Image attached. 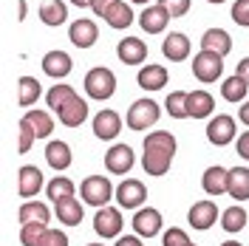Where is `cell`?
<instances>
[{
  "label": "cell",
  "instance_id": "obj_1",
  "mask_svg": "<svg viewBox=\"0 0 249 246\" xmlns=\"http://www.w3.org/2000/svg\"><path fill=\"white\" fill-rule=\"evenodd\" d=\"M178 150V141L170 130H153L144 136V153H142V167L147 176H167L173 167V156Z\"/></svg>",
  "mask_w": 249,
  "mask_h": 246
},
{
  "label": "cell",
  "instance_id": "obj_2",
  "mask_svg": "<svg viewBox=\"0 0 249 246\" xmlns=\"http://www.w3.org/2000/svg\"><path fill=\"white\" fill-rule=\"evenodd\" d=\"M161 119V108H159V102L150 99V96H144V99H136L130 108H127V127L130 130H150L156 122Z\"/></svg>",
  "mask_w": 249,
  "mask_h": 246
},
{
  "label": "cell",
  "instance_id": "obj_3",
  "mask_svg": "<svg viewBox=\"0 0 249 246\" xmlns=\"http://www.w3.org/2000/svg\"><path fill=\"white\" fill-rule=\"evenodd\" d=\"M85 91H88V99H110L116 93V77L113 71L105 68V65H96L85 74Z\"/></svg>",
  "mask_w": 249,
  "mask_h": 246
},
{
  "label": "cell",
  "instance_id": "obj_4",
  "mask_svg": "<svg viewBox=\"0 0 249 246\" xmlns=\"http://www.w3.org/2000/svg\"><path fill=\"white\" fill-rule=\"evenodd\" d=\"M110 195H116V190L110 187V181L105 176H88L82 184H79V198L85 201L88 207H105L110 201Z\"/></svg>",
  "mask_w": 249,
  "mask_h": 246
},
{
  "label": "cell",
  "instance_id": "obj_5",
  "mask_svg": "<svg viewBox=\"0 0 249 246\" xmlns=\"http://www.w3.org/2000/svg\"><path fill=\"white\" fill-rule=\"evenodd\" d=\"M221 71H224V57L221 54L207 51V48H201L196 54V60H193V77L198 79V82L210 85V82L221 79Z\"/></svg>",
  "mask_w": 249,
  "mask_h": 246
},
{
  "label": "cell",
  "instance_id": "obj_6",
  "mask_svg": "<svg viewBox=\"0 0 249 246\" xmlns=\"http://www.w3.org/2000/svg\"><path fill=\"white\" fill-rule=\"evenodd\" d=\"M136 164V153L130 144H110V150L105 153V167H108L110 176H127Z\"/></svg>",
  "mask_w": 249,
  "mask_h": 246
},
{
  "label": "cell",
  "instance_id": "obj_7",
  "mask_svg": "<svg viewBox=\"0 0 249 246\" xmlns=\"http://www.w3.org/2000/svg\"><path fill=\"white\" fill-rule=\"evenodd\" d=\"M144 201H147V187H144V181L124 178L122 184L116 187V204L124 207V210H142Z\"/></svg>",
  "mask_w": 249,
  "mask_h": 246
},
{
  "label": "cell",
  "instance_id": "obj_8",
  "mask_svg": "<svg viewBox=\"0 0 249 246\" xmlns=\"http://www.w3.org/2000/svg\"><path fill=\"white\" fill-rule=\"evenodd\" d=\"M124 221H122V212L113 210V207H99L96 215H93V232L99 238H119Z\"/></svg>",
  "mask_w": 249,
  "mask_h": 246
},
{
  "label": "cell",
  "instance_id": "obj_9",
  "mask_svg": "<svg viewBox=\"0 0 249 246\" xmlns=\"http://www.w3.org/2000/svg\"><path fill=\"white\" fill-rule=\"evenodd\" d=\"M235 136H238V133H235V119L232 116H227V113L213 116L210 124H207V139H210L215 147H227Z\"/></svg>",
  "mask_w": 249,
  "mask_h": 246
},
{
  "label": "cell",
  "instance_id": "obj_10",
  "mask_svg": "<svg viewBox=\"0 0 249 246\" xmlns=\"http://www.w3.org/2000/svg\"><path fill=\"white\" fill-rule=\"evenodd\" d=\"M68 40H71V46H77V48H91L99 40V26L93 20H85V17L74 20L68 26Z\"/></svg>",
  "mask_w": 249,
  "mask_h": 246
},
{
  "label": "cell",
  "instance_id": "obj_11",
  "mask_svg": "<svg viewBox=\"0 0 249 246\" xmlns=\"http://www.w3.org/2000/svg\"><path fill=\"white\" fill-rule=\"evenodd\" d=\"M136 82H139L142 91H164V88H167V82H170V74H167V68H164V65L150 62V65L139 68Z\"/></svg>",
  "mask_w": 249,
  "mask_h": 246
},
{
  "label": "cell",
  "instance_id": "obj_12",
  "mask_svg": "<svg viewBox=\"0 0 249 246\" xmlns=\"http://www.w3.org/2000/svg\"><path fill=\"white\" fill-rule=\"evenodd\" d=\"M218 218H221V212H218V207L213 204V201H198V204H193V207H190V212H187L190 227H193V229H198V232L215 227Z\"/></svg>",
  "mask_w": 249,
  "mask_h": 246
},
{
  "label": "cell",
  "instance_id": "obj_13",
  "mask_svg": "<svg viewBox=\"0 0 249 246\" xmlns=\"http://www.w3.org/2000/svg\"><path fill=\"white\" fill-rule=\"evenodd\" d=\"M133 232L142 238H156L161 232V212L153 207H142L133 215Z\"/></svg>",
  "mask_w": 249,
  "mask_h": 246
},
{
  "label": "cell",
  "instance_id": "obj_14",
  "mask_svg": "<svg viewBox=\"0 0 249 246\" xmlns=\"http://www.w3.org/2000/svg\"><path fill=\"white\" fill-rule=\"evenodd\" d=\"M119 133H122V119H119V113H113V110H99V113L93 116V136L96 139L113 141Z\"/></svg>",
  "mask_w": 249,
  "mask_h": 246
},
{
  "label": "cell",
  "instance_id": "obj_15",
  "mask_svg": "<svg viewBox=\"0 0 249 246\" xmlns=\"http://www.w3.org/2000/svg\"><path fill=\"white\" fill-rule=\"evenodd\" d=\"M43 170L34 167V164H23L20 173H17V193L23 195V198H34L40 190H43Z\"/></svg>",
  "mask_w": 249,
  "mask_h": 246
},
{
  "label": "cell",
  "instance_id": "obj_16",
  "mask_svg": "<svg viewBox=\"0 0 249 246\" xmlns=\"http://www.w3.org/2000/svg\"><path fill=\"white\" fill-rule=\"evenodd\" d=\"M57 116H60V122L65 124V127H79V124L88 119V102H85L79 93H74V96L57 110Z\"/></svg>",
  "mask_w": 249,
  "mask_h": 246
},
{
  "label": "cell",
  "instance_id": "obj_17",
  "mask_svg": "<svg viewBox=\"0 0 249 246\" xmlns=\"http://www.w3.org/2000/svg\"><path fill=\"white\" fill-rule=\"evenodd\" d=\"M85 201H77L74 195L71 198H62L54 204V215L60 221L62 227H77L82 224V218H85V207H82Z\"/></svg>",
  "mask_w": 249,
  "mask_h": 246
},
{
  "label": "cell",
  "instance_id": "obj_18",
  "mask_svg": "<svg viewBox=\"0 0 249 246\" xmlns=\"http://www.w3.org/2000/svg\"><path fill=\"white\" fill-rule=\"evenodd\" d=\"M170 17L173 15L161 6V3H156V6H147V9L139 15V26L147 31V34H161V31L167 29Z\"/></svg>",
  "mask_w": 249,
  "mask_h": 246
},
{
  "label": "cell",
  "instance_id": "obj_19",
  "mask_svg": "<svg viewBox=\"0 0 249 246\" xmlns=\"http://www.w3.org/2000/svg\"><path fill=\"white\" fill-rule=\"evenodd\" d=\"M116 54H119V60L124 65H142V62L147 60V46L142 43L139 37H124L116 46Z\"/></svg>",
  "mask_w": 249,
  "mask_h": 246
},
{
  "label": "cell",
  "instance_id": "obj_20",
  "mask_svg": "<svg viewBox=\"0 0 249 246\" xmlns=\"http://www.w3.org/2000/svg\"><path fill=\"white\" fill-rule=\"evenodd\" d=\"M71 68H74V60L65 54V51H48L46 57H43V71H46L48 77H54V79H62V77H68L71 74Z\"/></svg>",
  "mask_w": 249,
  "mask_h": 246
},
{
  "label": "cell",
  "instance_id": "obj_21",
  "mask_svg": "<svg viewBox=\"0 0 249 246\" xmlns=\"http://www.w3.org/2000/svg\"><path fill=\"white\" fill-rule=\"evenodd\" d=\"M187 110H190V119H207L215 110L213 93L210 91H190L187 93Z\"/></svg>",
  "mask_w": 249,
  "mask_h": 246
},
{
  "label": "cell",
  "instance_id": "obj_22",
  "mask_svg": "<svg viewBox=\"0 0 249 246\" xmlns=\"http://www.w3.org/2000/svg\"><path fill=\"white\" fill-rule=\"evenodd\" d=\"M201 187L210 193V195H224L227 187H230V170L218 167V164L207 167L204 170V176H201Z\"/></svg>",
  "mask_w": 249,
  "mask_h": 246
},
{
  "label": "cell",
  "instance_id": "obj_23",
  "mask_svg": "<svg viewBox=\"0 0 249 246\" xmlns=\"http://www.w3.org/2000/svg\"><path fill=\"white\" fill-rule=\"evenodd\" d=\"M161 51H164V57L170 62H181L190 57V37L187 34H181V31H173V34H167L164 37V46H161Z\"/></svg>",
  "mask_w": 249,
  "mask_h": 246
},
{
  "label": "cell",
  "instance_id": "obj_24",
  "mask_svg": "<svg viewBox=\"0 0 249 246\" xmlns=\"http://www.w3.org/2000/svg\"><path fill=\"white\" fill-rule=\"evenodd\" d=\"M201 48L215 51V54H221V57H227V54L232 51V37H230L224 29H207L204 31V37H201Z\"/></svg>",
  "mask_w": 249,
  "mask_h": 246
},
{
  "label": "cell",
  "instance_id": "obj_25",
  "mask_svg": "<svg viewBox=\"0 0 249 246\" xmlns=\"http://www.w3.org/2000/svg\"><path fill=\"white\" fill-rule=\"evenodd\" d=\"M227 193L232 195L238 204L249 201V167H232L230 170V187Z\"/></svg>",
  "mask_w": 249,
  "mask_h": 246
},
{
  "label": "cell",
  "instance_id": "obj_26",
  "mask_svg": "<svg viewBox=\"0 0 249 246\" xmlns=\"http://www.w3.org/2000/svg\"><path fill=\"white\" fill-rule=\"evenodd\" d=\"M102 20L108 23L110 29H127V26L133 23V9H130L124 0H116L108 12L102 15Z\"/></svg>",
  "mask_w": 249,
  "mask_h": 246
},
{
  "label": "cell",
  "instance_id": "obj_27",
  "mask_svg": "<svg viewBox=\"0 0 249 246\" xmlns=\"http://www.w3.org/2000/svg\"><path fill=\"white\" fill-rule=\"evenodd\" d=\"M40 20L46 23V26H62L65 20H68V6L62 3V0H43V6H40Z\"/></svg>",
  "mask_w": 249,
  "mask_h": 246
},
{
  "label": "cell",
  "instance_id": "obj_28",
  "mask_svg": "<svg viewBox=\"0 0 249 246\" xmlns=\"http://www.w3.org/2000/svg\"><path fill=\"white\" fill-rule=\"evenodd\" d=\"M46 158L54 170H68V164H71V147L65 141H60V139H51L46 144Z\"/></svg>",
  "mask_w": 249,
  "mask_h": 246
},
{
  "label": "cell",
  "instance_id": "obj_29",
  "mask_svg": "<svg viewBox=\"0 0 249 246\" xmlns=\"http://www.w3.org/2000/svg\"><path fill=\"white\" fill-rule=\"evenodd\" d=\"M40 93H43V88H40V82L34 77H20L17 79V102L23 105V108H31L37 99H40Z\"/></svg>",
  "mask_w": 249,
  "mask_h": 246
},
{
  "label": "cell",
  "instance_id": "obj_30",
  "mask_svg": "<svg viewBox=\"0 0 249 246\" xmlns=\"http://www.w3.org/2000/svg\"><path fill=\"white\" fill-rule=\"evenodd\" d=\"M247 221H249L247 210H244L241 204H232V207H227V210H224V215H221V227L235 235V232L247 229Z\"/></svg>",
  "mask_w": 249,
  "mask_h": 246
},
{
  "label": "cell",
  "instance_id": "obj_31",
  "mask_svg": "<svg viewBox=\"0 0 249 246\" xmlns=\"http://www.w3.org/2000/svg\"><path fill=\"white\" fill-rule=\"evenodd\" d=\"M247 91H249V82L241 79L238 74L227 77L224 85H221V96H224L227 102H244V99H247Z\"/></svg>",
  "mask_w": 249,
  "mask_h": 246
},
{
  "label": "cell",
  "instance_id": "obj_32",
  "mask_svg": "<svg viewBox=\"0 0 249 246\" xmlns=\"http://www.w3.org/2000/svg\"><path fill=\"white\" fill-rule=\"evenodd\" d=\"M20 224H48V218H51V212H48L46 204H40V201H29V204H23L20 207Z\"/></svg>",
  "mask_w": 249,
  "mask_h": 246
},
{
  "label": "cell",
  "instance_id": "obj_33",
  "mask_svg": "<svg viewBox=\"0 0 249 246\" xmlns=\"http://www.w3.org/2000/svg\"><path fill=\"white\" fill-rule=\"evenodd\" d=\"M74 193H77V187H74V181H68L65 176H57V178H51L46 184V195L51 204H57L62 198H71Z\"/></svg>",
  "mask_w": 249,
  "mask_h": 246
},
{
  "label": "cell",
  "instance_id": "obj_34",
  "mask_svg": "<svg viewBox=\"0 0 249 246\" xmlns=\"http://www.w3.org/2000/svg\"><path fill=\"white\" fill-rule=\"evenodd\" d=\"M23 119L34 127L37 139H48L51 133H54V119H51V113H43V110H29Z\"/></svg>",
  "mask_w": 249,
  "mask_h": 246
},
{
  "label": "cell",
  "instance_id": "obj_35",
  "mask_svg": "<svg viewBox=\"0 0 249 246\" xmlns=\"http://www.w3.org/2000/svg\"><path fill=\"white\" fill-rule=\"evenodd\" d=\"M74 93H77V91H74L71 85H54V88H48V93H46V105L57 113V110H60L62 105L74 96Z\"/></svg>",
  "mask_w": 249,
  "mask_h": 246
},
{
  "label": "cell",
  "instance_id": "obj_36",
  "mask_svg": "<svg viewBox=\"0 0 249 246\" xmlns=\"http://www.w3.org/2000/svg\"><path fill=\"white\" fill-rule=\"evenodd\" d=\"M164 108L173 119H190V110H187V93L184 91H173L164 102Z\"/></svg>",
  "mask_w": 249,
  "mask_h": 246
},
{
  "label": "cell",
  "instance_id": "obj_37",
  "mask_svg": "<svg viewBox=\"0 0 249 246\" xmlns=\"http://www.w3.org/2000/svg\"><path fill=\"white\" fill-rule=\"evenodd\" d=\"M48 224H23L20 227V244L23 246H40V238L46 235Z\"/></svg>",
  "mask_w": 249,
  "mask_h": 246
},
{
  "label": "cell",
  "instance_id": "obj_38",
  "mask_svg": "<svg viewBox=\"0 0 249 246\" xmlns=\"http://www.w3.org/2000/svg\"><path fill=\"white\" fill-rule=\"evenodd\" d=\"M34 139H37L34 127H31L26 119H20V141H17V150H20V153H29L31 144H34Z\"/></svg>",
  "mask_w": 249,
  "mask_h": 246
},
{
  "label": "cell",
  "instance_id": "obj_39",
  "mask_svg": "<svg viewBox=\"0 0 249 246\" xmlns=\"http://www.w3.org/2000/svg\"><path fill=\"white\" fill-rule=\"evenodd\" d=\"M161 244H164V246H190V238H187V232H184V229L173 227V229H167V232H164Z\"/></svg>",
  "mask_w": 249,
  "mask_h": 246
},
{
  "label": "cell",
  "instance_id": "obj_40",
  "mask_svg": "<svg viewBox=\"0 0 249 246\" xmlns=\"http://www.w3.org/2000/svg\"><path fill=\"white\" fill-rule=\"evenodd\" d=\"M232 20L238 26H249V0H235L232 3Z\"/></svg>",
  "mask_w": 249,
  "mask_h": 246
},
{
  "label": "cell",
  "instance_id": "obj_41",
  "mask_svg": "<svg viewBox=\"0 0 249 246\" xmlns=\"http://www.w3.org/2000/svg\"><path fill=\"white\" fill-rule=\"evenodd\" d=\"M40 246H68V235L62 229H46V235L40 238Z\"/></svg>",
  "mask_w": 249,
  "mask_h": 246
},
{
  "label": "cell",
  "instance_id": "obj_42",
  "mask_svg": "<svg viewBox=\"0 0 249 246\" xmlns=\"http://www.w3.org/2000/svg\"><path fill=\"white\" fill-rule=\"evenodd\" d=\"M159 3H161L173 17H181V15L190 12V0H159Z\"/></svg>",
  "mask_w": 249,
  "mask_h": 246
},
{
  "label": "cell",
  "instance_id": "obj_43",
  "mask_svg": "<svg viewBox=\"0 0 249 246\" xmlns=\"http://www.w3.org/2000/svg\"><path fill=\"white\" fill-rule=\"evenodd\" d=\"M113 3H116V0H91V9H93V15H96V17H102Z\"/></svg>",
  "mask_w": 249,
  "mask_h": 246
},
{
  "label": "cell",
  "instance_id": "obj_44",
  "mask_svg": "<svg viewBox=\"0 0 249 246\" xmlns=\"http://www.w3.org/2000/svg\"><path fill=\"white\" fill-rule=\"evenodd\" d=\"M235 147H238V156H241V158H249V130L244 133V136H238Z\"/></svg>",
  "mask_w": 249,
  "mask_h": 246
},
{
  "label": "cell",
  "instance_id": "obj_45",
  "mask_svg": "<svg viewBox=\"0 0 249 246\" xmlns=\"http://www.w3.org/2000/svg\"><path fill=\"white\" fill-rule=\"evenodd\" d=\"M116 246H142V235H124L116 241Z\"/></svg>",
  "mask_w": 249,
  "mask_h": 246
},
{
  "label": "cell",
  "instance_id": "obj_46",
  "mask_svg": "<svg viewBox=\"0 0 249 246\" xmlns=\"http://www.w3.org/2000/svg\"><path fill=\"white\" fill-rule=\"evenodd\" d=\"M235 74H238L241 79H247V82H249V57H244V60L238 62V68H235Z\"/></svg>",
  "mask_w": 249,
  "mask_h": 246
},
{
  "label": "cell",
  "instance_id": "obj_47",
  "mask_svg": "<svg viewBox=\"0 0 249 246\" xmlns=\"http://www.w3.org/2000/svg\"><path fill=\"white\" fill-rule=\"evenodd\" d=\"M238 119H241V122L249 127V99L244 102V105H241V110H238Z\"/></svg>",
  "mask_w": 249,
  "mask_h": 246
},
{
  "label": "cell",
  "instance_id": "obj_48",
  "mask_svg": "<svg viewBox=\"0 0 249 246\" xmlns=\"http://www.w3.org/2000/svg\"><path fill=\"white\" fill-rule=\"evenodd\" d=\"M17 17L26 20V0H17Z\"/></svg>",
  "mask_w": 249,
  "mask_h": 246
},
{
  "label": "cell",
  "instance_id": "obj_49",
  "mask_svg": "<svg viewBox=\"0 0 249 246\" xmlns=\"http://www.w3.org/2000/svg\"><path fill=\"white\" fill-rule=\"evenodd\" d=\"M74 6H79V9H85V6H91V0H71Z\"/></svg>",
  "mask_w": 249,
  "mask_h": 246
},
{
  "label": "cell",
  "instance_id": "obj_50",
  "mask_svg": "<svg viewBox=\"0 0 249 246\" xmlns=\"http://www.w3.org/2000/svg\"><path fill=\"white\" fill-rule=\"evenodd\" d=\"M221 246H241L238 241H227V244H221Z\"/></svg>",
  "mask_w": 249,
  "mask_h": 246
},
{
  "label": "cell",
  "instance_id": "obj_51",
  "mask_svg": "<svg viewBox=\"0 0 249 246\" xmlns=\"http://www.w3.org/2000/svg\"><path fill=\"white\" fill-rule=\"evenodd\" d=\"M133 3H139V6H144V3H150V0H133Z\"/></svg>",
  "mask_w": 249,
  "mask_h": 246
},
{
  "label": "cell",
  "instance_id": "obj_52",
  "mask_svg": "<svg viewBox=\"0 0 249 246\" xmlns=\"http://www.w3.org/2000/svg\"><path fill=\"white\" fill-rule=\"evenodd\" d=\"M207 3H224V0H207Z\"/></svg>",
  "mask_w": 249,
  "mask_h": 246
},
{
  "label": "cell",
  "instance_id": "obj_53",
  "mask_svg": "<svg viewBox=\"0 0 249 246\" xmlns=\"http://www.w3.org/2000/svg\"><path fill=\"white\" fill-rule=\"evenodd\" d=\"M85 246H102V244H85Z\"/></svg>",
  "mask_w": 249,
  "mask_h": 246
},
{
  "label": "cell",
  "instance_id": "obj_54",
  "mask_svg": "<svg viewBox=\"0 0 249 246\" xmlns=\"http://www.w3.org/2000/svg\"><path fill=\"white\" fill-rule=\"evenodd\" d=\"M190 246H196V244H190Z\"/></svg>",
  "mask_w": 249,
  "mask_h": 246
}]
</instances>
